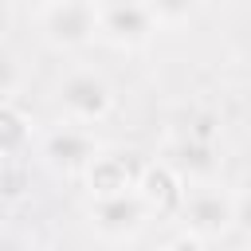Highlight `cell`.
<instances>
[{"label":"cell","mask_w":251,"mask_h":251,"mask_svg":"<svg viewBox=\"0 0 251 251\" xmlns=\"http://www.w3.org/2000/svg\"><path fill=\"white\" fill-rule=\"evenodd\" d=\"M94 27L98 39L118 51H137L161 31L153 4L141 0H94Z\"/></svg>","instance_id":"4"},{"label":"cell","mask_w":251,"mask_h":251,"mask_svg":"<svg viewBox=\"0 0 251 251\" xmlns=\"http://www.w3.org/2000/svg\"><path fill=\"white\" fill-rule=\"evenodd\" d=\"M31 145V122L16 102H0V157H20Z\"/></svg>","instance_id":"10"},{"label":"cell","mask_w":251,"mask_h":251,"mask_svg":"<svg viewBox=\"0 0 251 251\" xmlns=\"http://www.w3.org/2000/svg\"><path fill=\"white\" fill-rule=\"evenodd\" d=\"M176 216L184 220V231L212 243V239H224L235 224H239V196L216 180H200V184H188L184 188V200L176 208Z\"/></svg>","instance_id":"2"},{"label":"cell","mask_w":251,"mask_h":251,"mask_svg":"<svg viewBox=\"0 0 251 251\" xmlns=\"http://www.w3.org/2000/svg\"><path fill=\"white\" fill-rule=\"evenodd\" d=\"M149 208L141 204L137 192H122V196H98L86 204V227L106 239V243H129L149 227Z\"/></svg>","instance_id":"5"},{"label":"cell","mask_w":251,"mask_h":251,"mask_svg":"<svg viewBox=\"0 0 251 251\" xmlns=\"http://www.w3.org/2000/svg\"><path fill=\"white\" fill-rule=\"evenodd\" d=\"M35 31L47 47L55 51H82L98 39L94 27V0H55V4H39L31 12Z\"/></svg>","instance_id":"3"},{"label":"cell","mask_w":251,"mask_h":251,"mask_svg":"<svg viewBox=\"0 0 251 251\" xmlns=\"http://www.w3.org/2000/svg\"><path fill=\"white\" fill-rule=\"evenodd\" d=\"M24 82H27L24 59L12 55L8 47H0V102H16V94L24 90Z\"/></svg>","instance_id":"11"},{"label":"cell","mask_w":251,"mask_h":251,"mask_svg":"<svg viewBox=\"0 0 251 251\" xmlns=\"http://www.w3.org/2000/svg\"><path fill=\"white\" fill-rule=\"evenodd\" d=\"M114 106H118V94L106 82V75L94 67H71L55 82V110L63 114L67 126L90 129L94 122H106Z\"/></svg>","instance_id":"1"},{"label":"cell","mask_w":251,"mask_h":251,"mask_svg":"<svg viewBox=\"0 0 251 251\" xmlns=\"http://www.w3.org/2000/svg\"><path fill=\"white\" fill-rule=\"evenodd\" d=\"M12 27H16V12H12V4H0V47L8 43Z\"/></svg>","instance_id":"14"},{"label":"cell","mask_w":251,"mask_h":251,"mask_svg":"<svg viewBox=\"0 0 251 251\" xmlns=\"http://www.w3.org/2000/svg\"><path fill=\"white\" fill-rule=\"evenodd\" d=\"M161 251H208V243H204V239H196V235H188V231H176Z\"/></svg>","instance_id":"13"},{"label":"cell","mask_w":251,"mask_h":251,"mask_svg":"<svg viewBox=\"0 0 251 251\" xmlns=\"http://www.w3.org/2000/svg\"><path fill=\"white\" fill-rule=\"evenodd\" d=\"M0 251H35V243H31V235H24V231L0 227Z\"/></svg>","instance_id":"12"},{"label":"cell","mask_w":251,"mask_h":251,"mask_svg":"<svg viewBox=\"0 0 251 251\" xmlns=\"http://www.w3.org/2000/svg\"><path fill=\"white\" fill-rule=\"evenodd\" d=\"M145 173V161L137 149H110L102 145L98 157L82 169V184L90 192V200L98 196H122V192H133L137 180Z\"/></svg>","instance_id":"6"},{"label":"cell","mask_w":251,"mask_h":251,"mask_svg":"<svg viewBox=\"0 0 251 251\" xmlns=\"http://www.w3.org/2000/svg\"><path fill=\"white\" fill-rule=\"evenodd\" d=\"M43 161L51 165V169H63V173H78L82 176V169L98 157V149H102V141L90 133V129H82V126H67V122H59L55 129H47L43 133Z\"/></svg>","instance_id":"7"},{"label":"cell","mask_w":251,"mask_h":251,"mask_svg":"<svg viewBox=\"0 0 251 251\" xmlns=\"http://www.w3.org/2000/svg\"><path fill=\"white\" fill-rule=\"evenodd\" d=\"M169 173H176L184 184H200V180H212L216 169H220V157H216V141H200V137H180L173 133L165 141V161H161Z\"/></svg>","instance_id":"8"},{"label":"cell","mask_w":251,"mask_h":251,"mask_svg":"<svg viewBox=\"0 0 251 251\" xmlns=\"http://www.w3.org/2000/svg\"><path fill=\"white\" fill-rule=\"evenodd\" d=\"M184 188L188 184L157 161V165H145V173H141V180H137L133 192L141 196V204L149 208V216H176V208L184 200Z\"/></svg>","instance_id":"9"}]
</instances>
